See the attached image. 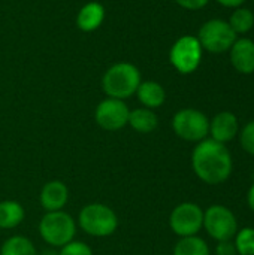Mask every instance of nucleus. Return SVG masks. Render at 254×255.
<instances>
[{"mask_svg":"<svg viewBox=\"0 0 254 255\" xmlns=\"http://www.w3.org/2000/svg\"><path fill=\"white\" fill-rule=\"evenodd\" d=\"M192 169L202 182L220 185L226 182L232 173V155L225 143L207 137L193 148Z\"/></svg>","mask_w":254,"mask_h":255,"instance_id":"1","label":"nucleus"},{"mask_svg":"<svg viewBox=\"0 0 254 255\" xmlns=\"http://www.w3.org/2000/svg\"><path fill=\"white\" fill-rule=\"evenodd\" d=\"M142 82V76L139 69L127 61L112 64L102 76V90L106 97L126 100L132 97L139 84Z\"/></svg>","mask_w":254,"mask_h":255,"instance_id":"2","label":"nucleus"},{"mask_svg":"<svg viewBox=\"0 0 254 255\" xmlns=\"http://www.w3.org/2000/svg\"><path fill=\"white\" fill-rule=\"evenodd\" d=\"M76 221V226L91 238H109L120 226L115 211L108 205L97 202L82 206Z\"/></svg>","mask_w":254,"mask_h":255,"instance_id":"3","label":"nucleus"},{"mask_svg":"<svg viewBox=\"0 0 254 255\" xmlns=\"http://www.w3.org/2000/svg\"><path fill=\"white\" fill-rule=\"evenodd\" d=\"M76 221L73 217L64 211L45 212L40 218L37 230L40 239L49 248H61L66 244L72 242L76 236Z\"/></svg>","mask_w":254,"mask_h":255,"instance_id":"4","label":"nucleus"},{"mask_svg":"<svg viewBox=\"0 0 254 255\" xmlns=\"http://www.w3.org/2000/svg\"><path fill=\"white\" fill-rule=\"evenodd\" d=\"M237 33L232 30L228 21L222 18H213L202 24L198 33V40L204 51L211 54H222L231 49L237 40Z\"/></svg>","mask_w":254,"mask_h":255,"instance_id":"5","label":"nucleus"},{"mask_svg":"<svg viewBox=\"0 0 254 255\" xmlns=\"http://www.w3.org/2000/svg\"><path fill=\"white\" fill-rule=\"evenodd\" d=\"M172 130L180 139L198 143L210 134V120L198 109H180L172 118Z\"/></svg>","mask_w":254,"mask_h":255,"instance_id":"6","label":"nucleus"},{"mask_svg":"<svg viewBox=\"0 0 254 255\" xmlns=\"http://www.w3.org/2000/svg\"><path fill=\"white\" fill-rule=\"evenodd\" d=\"M204 49L196 36L186 34L174 42L169 51V61L181 75H190L198 70L202 61Z\"/></svg>","mask_w":254,"mask_h":255,"instance_id":"7","label":"nucleus"},{"mask_svg":"<svg viewBox=\"0 0 254 255\" xmlns=\"http://www.w3.org/2000/svg\"><path fill=\"white\" fill-rule=\"evenodd\" d=\"M204 229L217 242L232 241L238 232V221L229 208L213 205L204 212Z\"/></svg>","mask_w":254,"mask_h":255,"instance_id":"8","label":"nucleus"},{"mask_svg":"<svg viewBox=\"0 0 254 255\" xmlns=\"http://www.w3.org/2000/svg\"><path fill=\"white\" fill-rule=\"evenodd\" d=\"M169 227L178 238L198 236L204 229V211L193 202L177 205L169 215Z\"/></svg>","mask_w":254,"mask_h":255,"instance_id":"9","label":"nucleus"},{"mask_svg":"<svg viewBox=\"0 0 254 255\" xmlns=\"http://www.w3.org/2000/svg\"><path fill=\"white\" fill-rule=\"evenodd\" d=\"M129 114L130 109L124 100L106 97L96 106L94 121L106 131H118L127 126Z\"/></svg>","mask_w":254,"mask_h":255,"instance_id":"10","label":"nucleus"},{"mask_svg":"<svg viewBox=\"0 0 254 255\" xmlns=\"http://www.w3.org/2000/svg\"><path fill=\"white\" fill-rule=\"evenodd\" d=\"M67 202H69V188L63 181L52 179L43 184L39 194V203L45 212L63 211Z\"/></svg>","mask_w":254,"mask_h":255,"instance_id":"11","label":"nucleus"},{"mask_svg":"<svg viewBox=\"0 0 254 255\" xmlns=\"http://www.w3.org/2000/svg\"><path fill=\"white\" fill-rule=\"evenodd\" d=\"M229 58L237 72L243 75L254 73V40L249 37L237 39L229 49Z\"/></svg>","mask_w":254,"mask_h":255,"instance_id":"12","label":"nucleus"},{"mask_svg":"<svg viewBox=\"0 0 254 255\" xmlns=\"http://www.w3.org/2000/svg\"><path fill=\"white\" fill-rule=\"evenodd\" d=\"M240 130V123L235 114L229 111L219 112L211 121H210V134L211 139L220 142V143H228L235 136L238 134Z\"/></svg>","mask_w":254,"mask_h":255,"instance_id":"13","label":"nucleus"},{"mask_svg":"<svg viewBox=\"0 0 254 255\" xmlns=\"http://www.w3.org/2000/svg\"><path fill=\"white\" fill-rule=\"evenodd\" d=\"M105 15H106V12H105V7L102 3L88 1L79 9V12L76 15V25L84 33L94 31L103 24Z\"/></svg>","mask_w":254,"mask_h":255,"instance_id":"14","label":"nucleus"},{"mask_svg":"<svg viewBox=\"0 0 254 255\" xmlns=\"http://www.w3.org/2000/svg\"><path fill=\"white\" fill-rule=\"evenodd\" d=\"M135 94L139 103L142 105V108L153 109V111L159 109L166 102V91L156 81H142Z\"/></svg>","mask_w":254,"mask_h":255,"instance_id":"15","label":"nucleus"},{"mask_svg":"<svg viewBox=\"0 0 254 255\" xmlns=\"http://www.w3.org/2000/svg\"><path fill=\"white\" fill-rule=\"evenodd\" d=\"M25 218L24 206L16 200L0 202V230L16 229Z\"/></svg>","mask_w":254,"mask_h":255,"instance_id":"16","label":"nucleus"},{"mask_svg":"<svg viewBox=\"0 0 254 255\" xmlns=\"http://www.w3.org/2000/svg\"><path fill=\"white\" fill-rule=\"evenodd\" d=\"M127 126H130L138 133L148 134V133H153L157 128L159 117H157V114L153 109L136 108V109L130 111Z\"/></svg>","mask_w":254,"mask_h":255,"instance_id":"17","label":"nucleus"},{"mask_svg":"<svg viewBox=\"0 0 254 255\" xmlns=\"http://www.w3.org/2000/svg\"><path fill=\"white\" fill-rule=\"evenodd\" d=\"M0 255H39L34 244L22 236V235H13L7 238L0 248Z\"/></svg>","mask_w":254,"mask_h":255,"instance_id":"18","label":"nucleus"},{"mask_svg":"<svg viewBox=\"0 0 254 255\" xmlns=\"http://www.w3.org/2000/svg\"><path fill=\"white\" fill-rule=\"evenodd\" d=\"M174 255H210V247L199 236L180 238L174 247Z\"/></svg>","mask_w":254,"mask_h":255,"instance_id":"19","label":"nucleus"},{"mask_svg":"<svg viewBox=\"0 0 254 255\" xmlns=\"http://www.w3.org/2000/svg\"><path fill=\"white\" fill-rule=\"evenodd\" d=\"M228 22L237 34L249 33L254 25V13L249 7H235Z\"/></svg>","mask_w":254,"mask_h":255,"instance_id":"20","label":"nucleus"},{"mask_svg":"<svg viewBox=\"0 0 254 255\" xmlns=\"http://www.w3.org/2000/svg\"><path fill=\"white\" fill-rule=\"evenodd\" d=\"M235 250L238 255H254V229L244 227L235 235Z\"/></svg>","mask_w":254,"mask_h":255,"instance_id":"21","label":"nucleus"},{"mask_svg":"<svg viewBox=\"0 0 254 255\" xmlns=\"http://www.w3.org/2000/svg\"><path fill=\"white\" fill-rule=\"evenodd\" d=\"M58 255H94V253L87 244L73 239L72 242H69L60 248Z\"/></svg>","mask_w":254,"mask_h":255,"instance_id":"22","label":"nucleus"},{"mask_svg":"<svg viewBox=\"0 0 254 255\" xmlns=\"http://www.w3.org/2000/svg\"><path fill=\"white\" fill-rule=\"evenodd\" d=\"M240 143L246 152L254 155V121H250L243 127L240 134Z\"/></svg>","mask_w":254,"mask_h":255,"instance_id":"23","label":"nucleus"},{"mask_svg":"<svg viewBox=\"0 0 254 255\" xmlns=\"http://www.w3.org/2000/svg\"><path fill=\"white\" fill-rule=\"evenodd\" d=\"M175 3L187 10H199L205 7L210 3V0H175Z\"/></svg>","mask_w":254,"mask_h":255,"instance_id":"24","label":"nucleus"},{"mask_svg":"<svg viewBox=\"0 0 254 255\" xmlns=\"http://www.w3.org/2000/svg\"><path fill=\"white\" fill-rule=\"evenodd\" d=\"M216 254L217 255H238L237 254V250H235V245L232 241H223V242H219L217 244V248H216Z\"/></svg>","mask_w":254,"mask_h":255,"instance_id":"25","label":"nucleus"},{"mask_svg":"<svg viewBox=\"0 0 254 255\" xmlns=\"http://www.w3.org/2000/svg\"><path fill=\"white\" fill-rule=\"evenodd\" d=\"M217 3H220L222 6H225V7H240V6H243V3L246 1V0H216Z\"/></svg>","mask_w":254,"mask_h":255,"instance_id":"26","label":"nucleus"},{"mask_svg":"<svg viewBox=\"0 0 254 255\" xmlns=\"http://www.w3.org/2000/svg\"><path fill=\"white\" fill-rule=\"evenodd\" d=\"M247 203H249L250 209L254 212V182H253V185L250 187V190H249V194H247Z\"/></svg>","mask_w":254,"mask_h":255,"instance_id":"27","label":"nucleus"},{"mask_svg":"<svg viewBox=\"0 0 254 255\" xmlns=\"http://www.w3.org/2000/svg\"><path fill=\"white\" fill-rule=\"evenodd\" d=\"M39 255H58V251L55 248H48V250H43Z\"/></svg>","mask_w":254,"mask_h":255,"instance_id":"28","label":"nucleus"}]
</instances>
